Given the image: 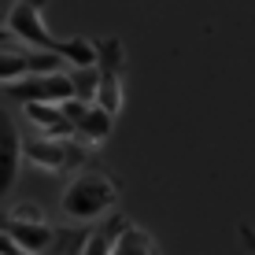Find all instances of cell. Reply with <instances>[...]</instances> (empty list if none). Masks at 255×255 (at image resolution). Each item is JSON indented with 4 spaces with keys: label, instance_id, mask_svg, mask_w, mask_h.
<instances>
[{
    "label": "cell",
    "instance_id": "cell-1",
    "mask_svg": "<svg viewBox=\"0 0 255 255\" xmlns=\"http://www.w3.org/2000/svg\"><path fill=\"white\" fill-rule=\"evenodd\" d=\"M7 30H11L26 48L56 52V56H63L67 63H74V67H96V48L89 45V41H82V37L56 41L45 30V22H41V7L33 4V0H15V4H11V11H7Z\"/></svg>",
    "mask_w": 255,
    "mask_h": 255
},
{
    "label": "cell",
    "instance_id": "cell-2",
    "mask_svg": "<svg viewBox=\"0 0 255 255\" xmlns=\"http://www.w3.org/2000/svg\"><path fill=\"white\" fill-rule=\"evenodd\" d=\"M111 204H115V185L104 174H82L63 192V215L78 218V222H89V218L104 215Z\"/></svg>",
    "mask_w": 255,
    "mask_h": 255
},
{
    "label": "cell",
    "instance_id": "cell-3",
    "mask_svg": "<svg viewBox=\"0 0 255 255\" xmlns=\"http://www.w3.org/2000/svg\"><path fill=\"white\" fill-rule=\"evenodd\" d=\"M7 93H11L15 100H22V104H33V100L63 104V100L74 96V78H70V70L59 67V70H45V74H26V78L7 85Z\"/></svg>",
    "mask_w": 255,
    "mask_h": 255
},
{
    "label": "cell",
    "instance_id": "cell-4",
    "mask_svg": "<svg viewBox=\"0 0 255 255\" xmlns=\"http://www.w3.org/2000/svg\"><path fill=\"white\" fill-rule=\"evenodd\" d=\"M59 108H63V115L74 122V133H82L89 144H100V140L111 133V119L115 115H108L96 100H78V96H70V100H63Z\"/></svg>",
    "mask_w": 255,
    "mask_h": 255
},
{
    "label": "cell",
    "instance_id": "cell-5",
    "mask_svg": "<svg viewBox=\"0 0 255 255\" xmlns=\"http://www.w3.org/2000/svg\"><path fill=\"white\" fill-rule=\"evenodd\" d=\"M63 56L56 52H0V85H11L26 74H45V70H59Z\"/></svg>",
    "mask_w": 255,
    "mask_h": 255
},
{
    "label": "cell",
    "instance_id": "cell-6",
    "mask_svg": "<svg viewBox=\"0 0 255 255\" xmlns=\"http://www.w3.org/2000/svg\"><path fill=\"white\" fill-rule=\"evenodd\" d=\"M19 159H22V140L15 133L11 119L0 111V196H7L19 178Z\"/></svg>",
    "mask_w": 255,
    "mask_h": 255
},
{
    "label": "cell",
    "instance_id": "cell-7",
    "mask_svg": "<svg viewBox=\"0 0 255 255\" xmlns=\"http://www.w3.org/2000/svg\"><path fill=\"white\" fill-rule=\"evenodd\" d=\"M4 233L15 241V248L26 252V255H41L52 244V230L45 222H19V218H7L4 222Z\"/></svg>",
    "mask_w": 255,
    "mask_h": 255
},
{
    "label": "cell",
    "instance_id": "cell-8",
    "mask_svg": "<svg viewBox=\"0 0 255 255\" xmlns=\"http://www.w3.org/2000/svg\"><path fill=\"white\" fill-rule=\"evenodd\" d=\"M22 159H30L41 170H59L67 163V152L56 137H30V140H22Z\"/></svg>",
    "mask_w": 255,
    "mask_h": 255
},
{
    "label": "cell",
    "instance_id": "cell-9",
    "mask_svg": "<svg viewBox=\"0 0 255 255\" xmlns=\"http://www.w3.org/2000/svg\"><path fill=\"white\" fill-rule=\"evenodd\" d=\"M26 115H30V122H37V126L45 129V137H67V133H74V122L63 115L59 104L33 100V104H26Z\"/></svg>",
    "mask_w": 255,
    "mask_h": 255
},
{
    "label": "cell",
    "instance_id": "cell-10",
    "mask_svg": "<svg viewBox=\"0 0 255 255\" xmlns=\"http://www.w3.org/2000/svg\"><path fill=\"white\" fill-rule=\"evenodd\" d=\"M111 255H152V241H148L144 230L126 226V230L115 237V248H111Z\"/></svg>",
    "mask_w": 255,
    "mask_h": 255
},
{
    "label": "cell",
    "instance_id": "cell-11",
    "mask_svg": "<svg viewBox=\"0 0 255 255\" xmlns=\"http://www.w3.org/2000/svg\"><path fill=\"white\" fill-rule=\"evenodd\" d=\"M96 104H100L108 115H119L122 111V82L115 74H100V85H96Z\"/></svg>",
    "mask_w": 255,
    "mask_h": 255
},
{
    "label": "cell",
    "instance_id": "cell-12",
    "mask_svg": "<svg viewBox=\"0 0 255 255\" xmlns=\"http://www.w3.org/2000/svg\"><path fill=\"white\" fill-rule=\"evenodd\" d=\"M122 230H115V222L111 226H104V230H96L89 241L82 244V252L78 255H111V248H115V237H119Z\"/></svg>",
    "mask_w": 255,
    "mask_h": 255
},
{
    "label": "cell",
    "instance_id": "cell-13",
    "mask_svg": "<svg viewBox=\"0 0 255 255\" xmlns=\"http://www.w3.org/2000/svg\"><path fill=\"white\" fill-rule=\"evenodd\" d=\"M70 78H74V96L78 100H93L96 96V85H100V70L96 67H74Z\"/></svg>",
    "mask_w": 255,
    "mask_h": 255
},
{
    "label": "cell",
    "instance_id": "cell-14",
    "mask_svg": "<svg viewBox=\"0 0 255 255\" xmlns=\"http://www.w3.org/2000/svg\"><path fill=\"white\" fill-rule=\"evenodd\" d=\"M11 218H19V222H45V215H41L37 204H19L11 211Z\"/></svg>",
    "mask_w": 255,
    "mask_h": 255
}]
</instances>
